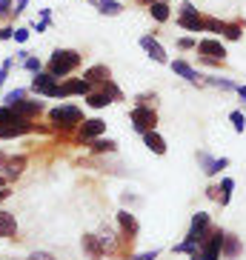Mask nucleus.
I'll list each match as a JSON object with an SVG mask.
<instances>
[{
	"label": "nucleus",
	"instance_id": "f257e3e1",
	"mask_svg": "<svg viewBox=\"0 0 246 260\" xmlns=\"http://www.w3.org/2000/svg\"><path fill=\"white\" fill-rule=\"evenodd\" d=\"M80 60H83V57H80V52H75V49H54L52 57H49L46 72L60 80V77H69L72 72L80 66Z\"/></svg>",
	"mask_w": 246,
	"mask_h": 260
},
{
	"label": "nucleus",
	"instance_id": "f03ea898",
	"mask_svg": "<svg viewBox=\"0 0 246 260\" xmlns=\"http://www.w3.org/2000/svg\"><path fill=\"white\" fill-rule=\"evenodd\" d=\"M80 120H83V112L72 103H60V106L49 109V123L54 132H72L80 126Z\"/></svg>",
	"mask_w": 246,
	"mask_h": 260
},
{
	"label": "nucleus",
	"instance_id": "7ed1b4c3",
	"mask_svg": "<svg viewBox=\"0 0 246 260\" xmlns=\"http://www.w3.org/2000/svg\"><path fill=\"white\" fill-rule=\"evenodd\" d=\"M32 92L38 94V98H60L63 100V89H60V80L54 75H49V72H43L40 69L38 75L32 77V86H29Z\"/></svg>",
	"mask_w": 246,
	"mask_h": 260
},
{
	"label": "nucleus",
	"instance_id": "20e7f679",
	"mask_svg": "<svg viewBox=\"0 0 246 260\" xmlns=\"http://www.w3.org/2000/svg\"><path fill=\"white\" fill-rule=\"evenodd\" d=\"M132 126H135V132H140V135L152 132L155 126H158V115H155V109L138 103V106L132 109Z\"/></svg>",
	"mask_w": 246,
	"mask_h": 260
},
{
	"label": "nucleus",
	"instance_id": "39448f33",
	"mask_svg": "<svg viewBox=\"0 0 246 260\" xmlns=\"http://www.w3.org/2000/svg\"><path fill=\"white\" fill-rule=\"evenodd\" d=\"M106 132V123L100 120V117H92V120H80V126H77V140L80 143H89V140L100 138Z\"/></svg>",
	"mask_w": 246,
	"mask_h": 260
},
{
	"label": "nucleus",
	"instance_id": "423d86ee",
	"mask_svg": "<svg viewBox=\"0 0 246 260\" xmlns=\"http://www.w3.org/2000/svg\"><path fill=\"white\" fill-rule=\"evenodd\" d=\"M26 163H29V160H26L23 154H17V157H6L3 166H0V175L6 177V183H12V180H17V177L23 175Z\"/></svg>",
	"mask_w": 246,
	"mask_h": 260
},
{
	"label": "nucleus",
	"instance_id": "0eeeda50",
	"mask_svg": "<svg viewBox=\"0 0 246 260\" xmlns=\"http://www.w3.org/2000/svg\"><path fill=\"white\" fill-rule=\"evenodd\" d=\"M60 89H63V98H72V94L86 98V94L92 92V83H89L86 77H69L66 83H60Z\"/></svg>",
	"mask_w": 246,
	"mask_h": 260
},
{
	"label": "nucleus",
	"instance_id": "6e6552de",
	"mask_svg": "<svg viewBox=\"0 0 246 260\" xmlns=\"http://www.w3.org/2000/svg\"><path fill=\"white\" fill-rule=\"evenodd\" d=\"M32 132H43L38 123L23 120V123H15V126H3L0 129V140H9V138H20V135H32Z\"/></svg>",
	"mask_w": 246,
	"mask_h": 260
},
{
	"label": "nucleus",
	"instance_id": "1a4fd4ad",
	"mask_svg": "<svg viewBox=\"0 0 246 260\" xmlns=\"http://www.w3.org/2000/svg\"><path fill=\"white\" fill-rule=\"evenodd\" d=\"M140 49H143L155 63H166V52H163V46L152 38V35H143V38H140Z\"/></svg>",
	"mask_w": 246,
	"mask_h": 260
},
{
	"label": "nucleus",
	"instance_id": "9d476101",
	"mask_svg": "<svg viewBox=\"0 0 246 260\" xmlns=\"http://www.w3.org/2000/svg\"><path fill=\"white\" fill-rule=\"evenodd\" d=\"M198 52L203 54V57H209V60H223V57H226V49H223L221 40H200Z\"/></svg>",
	"mask_w": 246,
	"mask_h": 260
},
{
	"label": "nucleus",
	"instance_id": "9b49d317",
	"mask_svg": "<svg viewBox=\"0 0 246 260\" xmlns=\"http://www.w3.org/2000/svg\"><path fill=\"white\" fill-rule=\"evenodd\" d=\"M12 109H15L20 117H26V120H35V117L43 112V100H26V98H23L20 103H15Z\"/></svg>",
	"mask_w": 246,
	"mask_h": 260
},
{
	"label": "nucleus",
	"instance_id": "f8f14e48",
	"mask_svg": "<svg viewBox=\"0 0 246 260\" xmlns=\"http://www.w3.org/2000/svg\"><path fill=\"white\" fill-rule=\"evenodd\" d=\"M0 237L9 240V237H17V217L6 209H0Z\"/></svg>",
	"mask_w": 246,
	"mask_h": 260
},
{
	"label": "nucleus",
	"instance_id": "ddd939ff",
	"mask_svg": "<svg viewBox=\"0 0 246 260\" xmlns=\"http://www.w3.org/2000/svg\"><path fill=\"white\" fill-rule=\"evenodd\" d=\"M177 23L183 26V29H189V31H203V29H206V20H200L198 9H192V12H180Z\"/></svg>",
	"mask_w": 246,
	"mask_h": 260
},
{
	"label": "nucleus",
	"instance_id": "4468645a",
	"mask_svg": "<svg viewBox=\"0 0 246 260\" xmlns=\"http://www.w3.org/2000/svg\"><path fill=\"white\" fill-rule=\"evenodd\" d=\"M221 243H223V232H215L212 240H209L203 249H200L198 260H218V252H221Z\"/></svg>",
	"mask_w": 246,
	"mask_h": 260
},
{
	"label": "nucleus",
	"instance_id": "2eb2a0df",
	"mask_svg": "<svg viewBox=\"0 0 246 260\" xmlns=\"http://www.w3.org/2000/svg\"><path fill=\"white\" fill-rule=\"evenodd\" d=\"M86 103H89L92 109H106L109 103H115V98H112L106 89H100V92H89V94H86Z\"/></svg>",
	"mask_w": 246,
	"mask_h": 260
},
{
	"label": "nucleus",
	"instance_id": "dca6fc26",
	"mask_svg": "<svg viewBox=\"0 0 246 260\" xmlns=\"http://www.w3.org/2000/svg\"><path fill=\"white\" fill-rule=\"evenodd\" d=\"M143 143H146V149L149 152H155V154H166V140L161 138V135H158V132H146V135H143Z\"/></svg>",
	"mask_w": 246,
	"mask_h": 260
},
{
	"label": "nucleus",
	"instance_id": "f3484780",
	"mask_svg": "<svg viewBox=\"0 0 246 260\" xmlns=\"http://www.w3.org/2000/svg\"><path fill=\"white\" fill-rule=\"evenodd\" d=\"M95 237H98V243H100V249H103V254L115 252V249H117V235L112 229H100V235H95Z\"/></svg>",
	"mask_w": 246,
	"mask_h": 260
},
{
	"label": "nucleus",
	"instance_id": "a211bd4d",
	"mask_svg": "<svg viewBox=\"0 0 246 260\" xmlns=\"http://www.w3.org/2000/svg\"><path fill=\"white\" fill-rule=\"evenodd\" d=\"M149 15H152L158 23H166V20H169V3H166V0H155V3H149Z\"/></svg>",
	"mask_w": 246,
	"mask_h": 260
},
{
	"label": "nucleus",
	"instance_id": "6ab92c4d",
	"mask_svg": "<svg viewBox=\"0 0 246 260\" xmlns=\"http://www.w3.org/2000/svg\"><path fill=\"white\" fill-rule=\"evenodd\" d=\"M92 3L98 6L100 15H109V17H115V15H120V12H123V6L117 3V0H92Z\"/></svg>",
	"mask_w": 246,
	"mask_h": 260
},
{
	"label": "nucleus",
	"instance_id": "aec40b11",
	"mask_svg": "<svg viewBox=\"0 0 246 260\" xmlns=\"http://www.w3.org/2000/svg\"><path fill=\"white\" fill-rule=\"evenodd\" d=\"M86 80H89V83H100V86H103V83H106V80H109V69H106V66H92V69H86Z\"/></svg>",
	"mask_w": 246,
	"mask_h": 260
},
{
	"label": "nucleus",
	"instance_id": "412c9836",
	"mask_svg": "<svg viewBox=\"0 0 246 260\" xmlns=\"http://www.w3.org/2000/svg\"><path fill=\"white\" fill-rule=\"evenodd\" d=\"M26 117H20L12 106H0V129L3 126H15V123H23Z\"/></svg>",
	"mask_w": 246,
	"mask_h": 260
},
{
	"label": "nucleus",
	"instance_id": "4be33fe9",
	"mask_svg": "<svg viewBox=\"0 0 246 260\" xmlns=\"http://www.w3.org/2000/svg\"><path fill=\"white\" fill-rule=\"evenodd\" d=\"M83 249L92 254V260H103V249H100V243H98L95 235H83Z\"/></svg>",
	"mask_w": 246,
	"mask_h": 260
},
{
	"label": "nucleus",
	"instance_id": "5701e85b",
	"mask_svg": "<svg viewBox=\"0 0 246 260\" xmlns=\"http://www.w3.org/2000/svg\"><path fill=\"white\" fill-rule=\"evenodd\" d=\"M172 72H175V75H180V77H186V80H192V83L198 80V72H195L186 60H175V63H172Z\"/></svg>",
	"mask_w": 246,
	"mask_h": 260
},
{
	"label": "nucleus",
	"instance_id": "b1692460",
	"mask_svg": "<svg viewBox=\"0 0 246 260\" xmlns=\"http://www.w3.org/2000/svg\"><path fill=\"white\" fill-rule=\"evenodd\" d=\"M117 220H120V226L129 232V235H135V232H138V220H135L129 212H120V214H117Z\"/></svg>",
	"mask_w": 246,
	"mask_h": 260
},
{
	"label": "nucleus",
	"instance_id": "393cba45",
	"mask_svg": "<svg viewBox=\"0 0 246 260\" xmlns=\"http://www.w3.org/2000/svg\"><path fill=\"white\" fill-rule=\"evenodd\" d=\"M89 143H92V152H115V149H117L115 140H100V138H95V140H89Z\"/></svg>",
	"mask_w": 246,
	"mask_h": 260
},
{
	"label": "nucleus",
	"instance_id": "a878e982",
	"mask_svg": "<svg viewBox=\"0 0 246 260\" xmlns=\"http://www.w3.org/2000/svg\"><path fill=\"white\" fill-rule=\"evenodd\" d=\"M23 98H26V89H12V92L3 94V106H15V103H20Z\"/></svg>",
	"mask_w": 246,
	"mask_h": 260
},
{
	"label": "nucleus",
	"instance_id": "bb28decb",
	"mask_svg": "<svg viewBox=\"0 0 246 260\" xmlns=\"http://www.w3.org/2000/svg\"><path fill=\"white\" fill-rule=\"evenodd\" d=\"M20 66H23L26 72H32V75H38V72L43 69V63H40V57H38V54H29V57H26V60L20 63Z\"/></svg>",
	"mask_w": 246,
	"mask_h": 260
},
{
	"label": "nucleus",
	"instance_id": "cd10ccee",
	"mask_svg": "<svg viewBox=\"0 0 246 260\" xmlns=\"http://www.w3.org/2000/svg\"><path fill=\"white\" fill-rule=\"evenodd\" d=\"M223 252H226V257H235V254H238V240H235V237L232 235H223Z\"/></svg>",
	"mask_w": 246,
	"mask_h": 260
},
{
	"label": "nucleus",
	"instance_id": "c85d7f7f",
	"mask_svg": "<svg viewBox=\"0 0 246 260\" xmlns=\"http://www.w3.org/2000/svg\"><path fill=\"white\" fill-rule=\"evenodd\" d=\"M203 163H206V169H203L206 175H218V172H221L229 160H226V157H221V160H209V157H203Z\"/></svg>",
	"mask_w": 246,
	"mask_h": 260
},
{
	"label": "nucleus",
	"instance_id": "c756f323",
	"mask_svg": "<svg viewBox=\"0 0 246 260\" xmlns=\"http://www.w3.org/2000/svg\"><path fill=\"white\" fill-rule=\"evenodd\" d=\"M232 126H235V132H243L246 129V117L240 115V112H232Z\"/></svg>",
	"mask_w": 246,
	"mask_h": 260
},
{
	"label": "nucleus",
	"instance_id": "7c9ffc66",
	"mask_svg": "<svg viewBox=\"0 0 246 260\" xmlns=\"http://www.w3.org/2000/svg\"><path fill=\"white\" fill-rule=\"evenodd\" d=\"M12 9H15V0H0V20L12 15Z\"/></svg>",
	"mask_w": 246,
	"mask_h": 260
},
{
	"label": "nucleus",
	"instance_id": "2f4dec72",
	"mask_svg": "<svg viewBox=\"0 0 246 260\" xmlns=\"http://www.w3.org/2000/svg\"><path fill=\"white\" fill-rule=\"evenodd\" d=\"M29 35H32V29L20 26V29H15V38H12V40H17V43H26V40H29Z\"/></svg>",
	"mask_w": 246,
	"mask_h": 260
},
{
	"label": "nucleus",
	"instance_id": "473e14b6",
	"mask_svg": "<svg viewBox=\"0 0 246 260\" xmlns=\"http://www.w3.org/2000/svg\"><path fill=\"white\" fill-rule=\"evenodd\" d=\"M26 260H54V257H52V254H49V252H32V254H29V257H26Z\"/></svg>",
	"mask_w": 246,
	"mask_h": 260
},
{
	"label": "nucleus",
	"instance_id": "72a5a7b5",
	"mask_svg": "<svg viewBox=\"0 0 246 260\" xmlns=\"http://www.w3.org/2000/svg\"><path fill=\"white\" fill-rule=\"evenodd\" d=\"M232 189H235V180H229V177H226V180H223V191H226V194H223V203L229 200V191Z\"/></svg>",
	"mask_w": 246,
	"mask_h": 260
},
{
	"label": "nucleus",
	"instance_id": "f704fd0d",
	"mask_svg": "<svg viewBox=\"0 0 246 260\" xmlns=\"http://www.w3.org/2000/svg\"><path fill=\"white\" fill-rule=\"evenodd\" d=\"M26 6H29V0H15V9H12V15H20V12H26Z\"/></svg>",
	"mask_w": 246,
	"mask_h": 260
},
{
	"label": "nucleus",
	"instance_id": "c9c22d12",
	"mask_svg": "<svg viewBox=\"0 0 246 260\" xmlns=\"http://www.w3.org/2000/svg\"><path fill=\"white\" fill-rule=\"evenodd\" d=\"M15 38V29H12V26H3V29H0V40H12Z\"/></svg>",
	"mask_w": 246,
	"mask_h": 260
},
{
	"label": "nucleus",
	"instance_id": "e433bc0d",
	"mask_svg": "<svg viewBox=\"0 0 246 260\" xmlns=\"http://www.w3.org/2000/svg\"><path fill=\"white\" fill-rule=\"evenodd\" d=\"M158 257V249H152V252H143V254H135L132 260H155Z\"/></svg>",
	"mask_w": 246,
	"mask_h": 260
},
{
	"label": "nucleus",
	"instance_id": "4c0bfd02",
	"mask_svg": "<svg viewBox=\"0 0 246 260\" xmlns=\"http://www.w3.org/2000/svg\"><path fill=\"white\" fill-rule=\"evenodd\" d=\"M49 23H52V20H35V23H32V29H35V31H46Z\"/></svg>",
	"mask_w": 246,
	"mask_h": 260
},
{
	"label": "nucleus",
	"instance_id": "58836bf2",
	"mask_svg": "<svg viewBox=\"0 0 246 260\" xmlns=\"http://www.w3.org/2000/svg\"><path fill=\"white\" fill-rule=\"evenodd\" d=\"M177 46H180V49H192V46H195V40H192V38H183L180 43H177Z\"/></svg>",
	"mask_w": 246,
	"mask_h": 260
},
{
	"label": "nucleus",
	"instance_id": "ea45409f",
	"mask_svg": "<svg viewBox=\"0 0 246 260\" xmlns=\"http://www.w3.org/2000/svg\"><path fill=\"white\" fill-rule=\"evenodd\" d=\"M9 194H12V189H9V186H0V203H3V200H6Z\"/></svg>",
	"mask_w": 246,
	"mask_h": 260
},
{
	"label": "nucleus",
	"instance_id": "a19ab883",
	"mask_svg": "<svg viewBox=\"0 0 246 260\" xmlns=\"http://www.w3.org/2000/svg\"><path fill=\"white\" fill-rule=\"evenodd\" d=\"M40 20H52V9H43L40 12Z\"/></svg>",
	"mask_w": 246,
	"mask_h": 260
},
{
	"label": "nucleus",
	"instance_id": "79ce46f5",
	"mask_svg": "<svg viewBox=\"0 0 246 260\" xmlns=\"http://www.w3.org/2000/svg\"><path fill=\"white\" fill-rule=\"evenodd\" d=\"M240 98H246V86H240Z\"/></svg>",
	"mask_w": 246,
	"mask_h": 260
},
{
	"label": "nucleus",
	"instance_id": "37998d69",
	"mask_svg": "<svg viewBox=\"0 0 246 260\" xmlns=\"http://www.w3.org/2000/svg\"><path fill=\"white\" fill-rule=\"evenodd\" d=\"M3 160H6V154H3V152H0V166H3Z\"/></svg>",
	"mask_w": 246,
	"mask_h": 260
},
{
	"label": "nucleus",
	"instance_id": "c03bdc74",
	"mask_svg": "<svg viewBox=\"0 0 246 260\" xmlns=\"http://www.w3.org/2000/svg\"><path fill=\"white\" fill-rule=\"evenodd\" d=\"M0 186H6V177H3V175H0Z\"/></svg>",
	"mask_w": 246,
	"mask_h": 260
},
{
	"label": "nucleus",
	"instance_id": "a18cd8bd",
	"mask_svg": "<svg viewBox=\"0 0 246 260\" xmlns=\"http://www.w3.org/2000/svg\"><path fill=\"white\" fill-rule=\"evenodd\" d=\"M138 3H146V6H149V3H155V0H138Z\"/></svg>",
	"mask_w": 246,
	"mask_h": 260
}]
</instances>
